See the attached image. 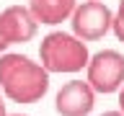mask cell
Here are the masks:
<instances>
[{
  "label": "cell",
  "mask_w": 124,
  "mask_h": 116,
  "mask_svg": "<svg viewBox=\"0 0 124 116\" xmlns=\"http://www.w3.org/2000/svg\"><path fill=\"white\" fill-rule=\"evenodd\" d=\"M49 90V72L26 54H0V93L13 103H36Z\"/></svg>",
  "instance_id": "1"
},
{
  "label": "cell",
  "mask_w": 124,
  "mask_h": 116,
  "mask_svg": "<svg viewBox=\"0 0 124 116\" xmlns=\"http://www.w3.org/2000/svg\"><path fill=\"white\" fill-rule=\"evenodd\" d=\"M88 59H91L88 44L67 31H52L39 44V65L49 75L52 72H60V75L80 72V70H85Z\"/></svg>",
  "instance_id": "2"
},
{
  "label": "cell",
  "mask_w": 124,
  "mask_h": 116,
  "mask_svg": "<svg viewBox=\"0 0 124 116\" xmlns=\"http://www.w3.org/2000/svg\"><path fill=\"white\" fill-rule=\"evenodd\" d=\"M85 83L96 93H116L124 85V54L116 49H101L91 54L85 65Z\"/></svg>",
  "instance_id": "3"
},
{
  "label": "cell",
  "mask_w": 124,
  "mask_h": 116,
  "mask_svg": "<svg viewBox=\"0 0 124 116\" xmlns=\"http://www.w3.org/2000/svg\"><path fill=\"white\" fill-rule=\"evenodd\" d=\"M111 8L101 0H83L78 3L72 15H70V26L80 41H98L111 31Z\"/></svg>",
  "instance_id": "4"
},
{
  "label": "cell",
  "mask_w": 124,
  "mask_h": 116,
  "mask_svg": "<svg viewBox=\"0 0 124 116\" xmlns=\"http://www.w3.org/2000/svg\"><path fill=\"white\" fill-rule=\"evenodd\" d=\"M39 23L29 13L26 5H8L0 13V54L13 44H26L36 36Z\"/></svg>",
  "instance_id": "5"
},
{
  "label": "cell",
  "mask_w": 124,
  "mask_h": 116,
  "mask_svg": "<svg viewBox=\"0 0 124 116\" xmlns=\"http://www.w3.org/2000/svg\"><path fill=\"white\" fill-rule=\"evenodd\" d=\"M96 106V90L85 80H70L54 95V111L60 116H88Z\"/></svg>",
  "instance_id": "6"
},
{
  "label": "cell",
  "mask_w": 124,
  "mask_h": 116,
  "mask_svg": "<svg viewBox=\"0 0 124 116\" xmlns=\"http://www.w3.org/2000/svg\"><path fill=\"white\" fill-rule=\"evenodd\" d=\"M78 0H29V13L41 26H57L62 21H70Z\"/></svg>",
  "instance_id": "7"
},
{
  "label": "cell",
  "mask_w": 124,
  "mask_h": 116,
  "mask_svg": "<svg viewBox=\"0 0 124 116\" xmlns=\"http://www.w3.org/2000/svg\"><path fill=\"white\" fill-rule=\"evenodd\" d=\"M111 31L119 41H124V0H119L114 15H111Z\"/></svg>",
  "instance_id": "8"
},
{
  "label": "cell",
  "mask_w": 124,
  "mask_h": 116,
  "mask_svg": "<svg viewBox=\"0 0 124 116\" xmlns=\"http://www.w3.org/2000/svg\"><path fill=\"white\" fill-rule=\"evenodd\" d=\"M116 93H119V111L124 114V85H122V88H119Z\"/></svg>",
  "instance_id": "9"
},
{
  "label": "cell",
  "mask_w": 124,
  "mask_h": 116,
  "mask_svg": "<svg viewBox=\"0 0 124 116\" xmlns=\"http://www.w3.org/2000/svg\"><path fill=\"white\" fill-rule=\"evenodd\" d=\"M0 116H8V111H5V95L0 93Z\"/></svg>",
  "instance_id": "10"
},
{
  "label": "cell",
  "mask_w": 124,
  "mask_h": 116,
  "mask_svg": "<svg viewBox=\"0 0 124 116\" xmlns=\"http://www.w3.org/2000/svg\"><path fill=\"white\" fill-rule=\"evenodd\" d=\"M101 116H124L122 111H106V114H101Z\"/></svg>",
  "instance_id": "11"
},
{
  "label": "cell",
  "mask_w": 124,
  "mask_h": 116,
  "mask_svg": "<svg viewBox=\"0 0 124 116\" xmlns=\"http://www.w3.org/2000/svg\"><path fill=\"white\" fill-rule=\"evenodd\" d=\"M8 116H26V114H8Z\"/></svg>",
  "instance_id": "12"
}]
</instances>
